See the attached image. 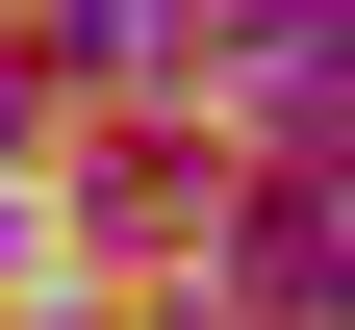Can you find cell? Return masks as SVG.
<instances>
[{
	"mask_svg": "<svg viewBox=\"0 0 355 330\" xmlns=\"http://www.w3.org/2000/svg\"><path fill=\"white\" fill-rule=\"evenodd\" d=\"M229 279H254V330H330V153H279L229 204Z\"/></svg>",
	"mask_w": 355,
	"mask_h": 330,
	"instance_id": "obj_1",
	"label": "cell"
},
{
	"mask_svg": "<svg viewBox=\"0 0 355 330\" xmlns=\"http://www.w3.org/2000/svg\"><path fill=\"white\" fill-rule=\"evenodd\" d=\"M229 76H254L279 153H330V0H229Z\"/></svg>",
	"mask_w": 355,
	"mask_h": 330,
	"instance_id": "obj_2",
	"label": "cell"
}]
</instances>
